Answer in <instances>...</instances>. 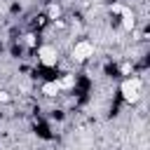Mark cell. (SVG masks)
<instances>
[{
    "label": "cell",
    "instance_id": "cell-1",
    "mask_svg": "<svg viewBox=\"0 0 150 150\" xmlns=\"http://www.w3.org/2000/svg\"><path fill=\"white\" fill-rule=\"evenodd\" d=\"M120 94H122V101L127 105H136L143 98V75H129V77H124L122 84H120Z\"/></svg>",
    "mask_w": 150,
    "mask_h": 150
},
{
    "label": "cell",
    "instance_id": "cell-2",
    "mask_svg": "<svg viewBox=\"0 0 150 150\" xmlns=\"http://www.w3.org/2000/svg\"><path fill=\"white\" fill-rule=\"evenodd\" d=\"M68 54H70V61H73V63L84 66V63L94 61V56H96V42H91V40H87V38H80V40H75V42L70 45Z\"/></svg>",
    "mask_w": 150,
    "mask_h": 150
},
{
    "label": "cell",
    "instance_id": "cell-3",
    "mask_svg": "<svg viewBox=\"0 0 150 150\" xmlns=\"http://www.w3.org/2000/svg\"><path fill=\"white\" fill-rule=\"evenodd\" d=\"M35 59H38V66H42V68H56L59 66V61H61V52H59V47L56 45H52V42H42V45H38L35 47Z\"/></svg>",
    "mask_w": 150,
    "mask_h": 150
}]
</instances>
